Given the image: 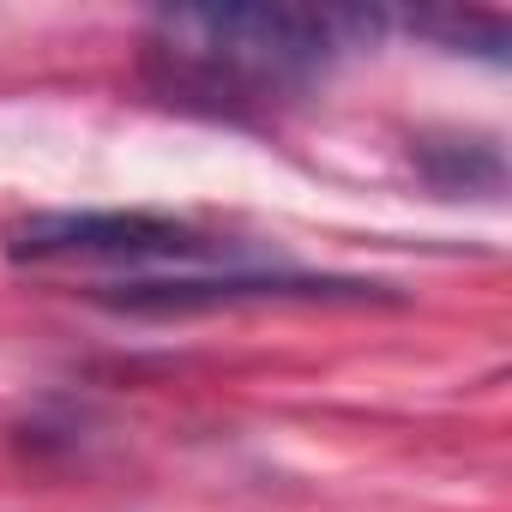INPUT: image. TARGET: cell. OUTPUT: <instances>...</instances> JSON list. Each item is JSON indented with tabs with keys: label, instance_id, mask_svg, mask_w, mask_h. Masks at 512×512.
<instances>
[{
	"label": "cell",
	"instance_id": "4",
	"mask_svg": "<svg viewBox=\"0 0 512 512\" xmlns=\"http://www.w3.org/2000/svg\"><path fill=\"white\" fill-rule=\"evenodd\" d=\"M410 31H422V37H440V43H470V37H482V49L500 61L506 55V25L500 19H488V13H470V19H458V13H446V19H416Z\"/></svg>",
	"mask_w": 512,
	"mask_h": 512
},
{
	"label": "cell",
	"instance_id": "1",
	"mask_svg": "<svg viewBox=\"0 0 512 512\" xmlns=\"http://www.w3.org/2000/svg\"><path fill=\"white\" fill-rule=\"evenodd\" d=\"M350 19L302 7H169L145 31V79L187 109L247 115L302 97L332 61Z\"/></svg>",
	"mask_w": 512,
	"mask_h": 512
},
{
	"label": "cell",
	"instance_id": "3",
	"mask_svg": "<svg viewBox=\"0 0 512 512\" xmlns=\"http://www.w3.org/2000/svg\"><path fill=\"white\" fill-rule=\"evenodd\" d=\"M97 302L121 314H205L235 302H392L362 278H296V272H223V278H133L109 284Z\"/></svg>",
	"mask_w": 512,
	"mask_h": 512
},
{
	"label": "cell",
	"instance_id": "2",
	"mask_svg": "<svg viewBox=\"0 0 512 512\" xmlns=\"http://www.w3.org/2000/svg\"><path fill=\"white\" fill-rule=\"evenodd\" d=\"M223 253L229 241L157 211H37L7 223L13 266H181Z\"/></svg>",
	"mask_w": 512,
	"mask_h": 512
}]
</instances>
